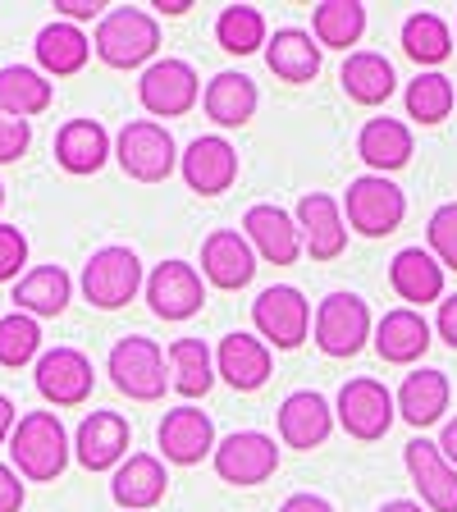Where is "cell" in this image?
Wrapping results in <instances>:
<instances>
[{
  "label": "cell",
  "instance_id": "cell-1",
  "mask_svg": "<svg viewBox=\"0 0 457 512\" xmlns=\"http://www.w3.org/2000/svg\"><path fill=\"white\" fill-rule=\"evenodd\" d=\"M10 458L23 480H55L69 467V430L55 412H23L10 435Z\"/></svg>",
  "mask_w": 457,
  "mask_h": 512
},
{
  "label": "cell",
  "instance_id": "cell-2",
  "mask_svg": "<svg viewBox=\"0 0 457 512\" xmlns=\"http://www.w3.org/2000/svg\"><path fill=\"white\" fill-rule=\"evenodd\" d=\"M115 160L128 179L138 183H165L179 170V147L174 133L156 119H128L115 138Z\"/></svg>",
  "mask_w": 457,
  "mask_h": 512
},
{
  "label": "cell",
  "instance_id": "cell-3",
  "mask_svg": "<svg viewBox=\"0 0 457 512\" xmlns=\"http://www.w3.org/2000/svg\"><path fill=\"white\" fill-rule=\"evenodd\" d=\"M106 371L119 394L133 403H156V398H165V384H170V362H165L160 343L142 339V334H128L110 348Z\"/></svg>",
  "mask_w": 457,
  "mask_h": 512
},
{
  "label": "cell",
  "instance_id": "cell-4",
  "mask_svg": "<svg viewBox=\"0 0 457 512\" xmlns=\"http://www.w3.org/2000/svg\"><path fill=\"white\" fill-rule=\"evenodd\" d=\"M156 46H160V23L147 10L119 5V10H106V19L96 23L92 51L110 69H138V64H147L156 55Z\"/></svg>",
  "mask_w": 457,
  "mask_h": 512
},
{
  "label": "cell",
  "instance_id": "cell-5",
  "mask_svg": "<svg viewBox=\"0 0 457 512\" xmlns=\"http://www.w3.org/2000/svg\"><path fill=\"white\" fill-rule=\"evenodd\" d=\"M147 284L142 279V261L133 247H101V252L87 256V266H83V298L92 302V307L101 311H119L128 307V302L138 298V288Z\"/></svg>",
  "mask_w": 457,
  "mask_h": 512
},
{
  "label": "cell",
  "instance_id": "cell-6",
  "mask_svg": "<svg viewBox=\"0 0 457 512\" xmlns=\"http://www.w3.org/2000/svg\"><path fill=\"white\" fill-rule=\"evenodd\" d=\"M311 330H316V348L325 357H357L371 339V307H366L357 293L339 288L330 298H320L316 307V320H311Z\"/></svg>",
  "mask_w": 457,
  "mask_h": 512
},
{
  "label": "cell",
  "instance_id": "cell-7",
  "mask_svg": "<svg viewBox=\"0 0 457 512\" xmlns=\"http://www.w3.org/2000/svg\"><path fill=\"white\" fill-rule=\"evenodd\" d=\"M343 215L362 238H389L407 215V197L398 183H389L384 174H362L348 183L343 197Z\"/></svg>",
  "mask_w": 457,
  "mask_h": 512
},
{
  "label": "cell",
  "instance_id": "cell-8",
  "mask_svg": "<svg viewBox=\"0 0 457 512\" xmlns=\"http://www.w3.org/2000/svg\"><path fill=\"white\" fill-rule=\"evenodd\" d=\"M394 416H398V403L394 394L384 389L380 380L371 375H357L339 389V403H334V421L348 430L352 439H362V444H375L394 430Z\"/></svg>",
  "mask_w": 457,
  "mask_h": 512
},
{
  "label": "cell",
  "instance_id": "cell-9",
  "mask_svg": "<svg viewBox=\"0 0 457 512\" xmlns=\"http://www.w3.org/2000/svg\"><path fill=\"white\" fill-rule=\"evenodd\" d=\"M138 101L147 115L156 119H179L188 115L197 101H202V83H197V69L188 60H151L138 78Z\"/></svg>",
  "mask_w": 457,
  "mask_h": 512
},
{
  "label": "cell",
  "instance_id": "cell-10",
  "mask_svg": "<svg viewBox=\"0 0 457 512\" xmlns=\"http://www.w3.org/2000/svg\"><path fill=\"white\" fill-rule=\"evenodd\" d=\"M252 325L261 334V343L275 348H298L311 334V302L302 298V288L293 284H270L261 288V298L252 302Z\"/></svg>",
  "mask_w": 457,
  "mask_h": 512
},
{
  "label": "cell",
  "instance_id": "cell-11",
  "mask_svg": "<svg viewBox=\"0 0 457 512\" xmlns=\"http://www.w3.org/2000/svg\"><path fill=\"white\" fill-rule=\"evenodd\" d=\"M211 462L224 485L247 490V485H261V480H270L279 471V448H275V439L261 435V430H234V435H224L220 444H215Z\"/></svg>",
  "mask_w": 457,
  "mask_h": 512
},
{
  "label": "cell",
  "instance_id": "cell-12",
  "mask_svg": "<svg viewBox=\"0 0 457 512\" xmlns=\"http://www.w3.org/2000/svg\"><path fill=\"white\" fill-rule=\"evenodd\" d=\"M32 384H37V394H42L51 407H83L87 398H92L96 371H92V362H87V352L51 348L37 357Z\"/></svg>",
  "mask_w": 457,
  "mask_h": 512
},
{
  "label": "cell",
  "instance_id": "cell-13",
  "mask_svg": "<svg viewBox=\"0 0 457 512\" xmlns=\"http://www.w3.org/2000/svg\"><path fill=\"white\" fill-rule=\"evenodd\" d=\"M142 293H147L151 311H156L160 320H188V316H197L206 302V284H202V275H197V266H188V261H160L147 275Z\"/></svg>",
  "mask_w": 457,
  "mask_h": 512
},
{
  "label": "cell",
  "instance_id": "cell-14",
  "mask_svg": "<svg viewBox=\"0 0 457 512\" xmlns=\"http://www.w3.org/2000/svg\"><path fill=\"white\" fill-rule=\"evenodd\" d=\"M293 220L302 234V252H311V261H339L348 247V220L330 192H302Z\"/></svg>",
  "mask_w": 457,
  "mask_h": 512
},
{
  "label": "cell",
  "instance_id": "cell-15",
  "mask_svg": "<svg viewBox=\"0 0 457 512\" xmlns=\"http://www.w3.org/2000/svg\"><path fill=\"white\" fill-rule=\"evenodd\" d=\"M183 183H188L197 197H220V192L234 188L238 179V151L220 138V133H206V138H192L188 151L179 156Z\"/></svg>",
  "mask_w": 457,
  "mask_h": 512
},
{
  "label": "cell",
  "instance_id": "cell-16",
  "mask_svg": "<svg viewBox=\"0 0 457 512\" xmlns=\"http://www.w3.org/2000/svg\"><path fill=\"white\" fill-rule=\"evenodd\" d=\"M403 462H407V471H412L421 508L426 512H457V467L439 453V444L412 439V444L403 448Z\"/></svg>",
  "mask_w": 457,
  "mask_h": 512
},
{
  "label": "cell",
  "instance_id": "cell-17",
  "mask_svg": "<svg viewBox=\"0 0 457 512\" xmlns=\"http://www.w3.org/2000/svg\"><path fill=\"white\" fill-rule=\"evenodd\" d=\"M243 238L252 243L256 256H266L270 266H293L302 256V234H298V220L284 211V206H270V202H256L252 211L243 215Z\"/></svg>",
  "mask_w": 457,
  "mask_h": 512
},
{
  "label": "cell",
  "instance_id": "cell-18",
  "mask_svg": "<svg viewBox=\"0 0 457 512\" xmlns=\"http://www.w3.org/2000/svg\"><path fill=\"white\" fill-rule=\"evenodd\" d=\"M156 439H160L165 462H174V467H197L202 458L215 453V421L206 412H197V407H174V412H165Z\"/></svg>",
  "mask_w": 457,
  "mask_h": 512
},
{
  "label": "cell",
  "instance_id": "cell-19",
  "mask_svg": "<svg viewBox=\"0 0 457 512\" xmlns=\"http://www.w3.org/2000/svg\"><path fill=\"white\" fill-rule=\"evenodd\" d=\"M330 430H334V407L316 389H298V394H288L279 403V439L288 448L311 453V448H320L330 439Z\"/></svg>",
  "mask_w": 457,
  "mask_h": 512
},
{
  "label": "cell",
  "instance_id": "cell-20",
  "mask_svg": "<svg viewBox=\"0 0 457 512\" xmlns=\"http://www.w3.org/2000/svg\"><path fill=\"white\" fill-rule=\"evenodd\" d=\"M128 439H133V430H128V421L119 412H87L74 435V458L87 471H110L124 462Z\"/></svg>",
  "mask_w": 457,
  "mask_h": 512
},
{
  "label": "cell",
  "instance_id": "cell-21",
  "mask_svg": "<svg viewBox=\"0 0 457 512\" xmlns=\"http://www.w3.org/2000/svg\"><path fill=\"white\" fill-rule=\"evenodd\" d=\"M256 275V252L243 238V229H215L202 243V279H211L215 288H247Z\"/></svg>",
  "mask_w": 457,
  "mask_h": 512
},
{
  "label": "cell",
  "instance_id": "cell-22",
  "mask_svg": "<svg viewBox=\"0 0 457 512\" xmlns=\"http://www.w3.org/2000/svg\"><path fill=\"white\" fill-rule=\"evenodd\" d=\"M215 375H224L238 394H256L270 380V348L243 330L224 334L220 348H215Z\"/></svg>",
  "mask_w": 457,
  "mask_h": 512
},
{
  "label": "cell",
  "instance_id": "cell-23",
  "mask_svg": "<svg viewBox=\"0 0 457 512\" xmlns=\"http://www.w3.org/2000/svg\"><path fill=\"white\" fill-rule=\"evenodd\" d=\"M170 490V476H165V462L151 458V453H133L115 467V480H110V494L124 512H147L156 508Z\"/></svg>",
  "mask_w": 457,
  "mask_h": 512
},
{
  "label": "cell",
  "instance_id": "cell-24",
  "mask_svg": "<svg viewBox=\"0 0 457 512\" xmlns=\"http://www.w3.org/2000/svg\"><path fill=\"white\" fill-rule=\"evenodd\" d=\"M389 284L403 302L416 307H426V302H439L444 298V266H439L435 256L426 247H403V252L389 261Z\"/></svg>",
  "mask_w": 457,
  "mask_h": 512
},
{
  "label": "cell",
  "instance_id": "cell-25",
  "mask_svg": "<svg viewBox=\"0 0 457 512\" xmlns=\"http://www.w3.org/2000/svg\"><path fill=\"white\" fill-rule=\"evenodd\" d=\"M398 416H403L407 426L426 430L435 426V421H444L448 412V375L435 371V366H421V371H412L403 384H398Z\"/></svg>",
  "mask_w": 457,
  "mask_h": 512
},
{
  "label": "cell",
  "instance_id": "cell-26",
  "mask_svg": "<svg viewBox=\"0 0 457 512\" xmlns=\"http://www.w3.org/2000/svg\"><path fill=\"white\" fill-rule=\"evenodd\" d=\"M426 348H430V325L421 311L398 307L380 316V325H375V352H380L384 362L412 366L416 357H426Z\"/></svg>",
  "mask_w": 457,
  "mask_h": 512
},
{
  "label": "cell",
  "instance_id": "cell-27",
  "mask_svg": "<svg viewBox=\"0 0 457 512\" xmlns=\"http://www.w3.org/2000/svg\"><path fill=\"white\" fill-rule=\"evenodd\" d=\"M357 156L371 165V174H394L412 160V128L403 119H366L357 133Z\"/></svg>",
  "mask_w": 457,
  "mask_h": 512
},
{
  "label": "cell",
  "instance_id": "cell-28",
  "mask_svg": "<svg viewBox=\"0 0 457 512\" xmlns=\"http://www.w3.org/2000/svg\"><path fill=\"white\" fill-rule=\"evenodd\" d=\"M55 160L69 174H96L110 160V133L96 119H69L55 133Z\"/></svg>",
  "mask_w": 457,
  "mask_h": 512
},
{
  "label": "cell",
  "instance_id": "cell-29",
  "mask_svg": "<svg viewBox=\"0 0 457 512\" xmlns=\"http://www.w3.org/2000/svg\"><path fill=\"white\" fill-rule=\"evenodd\" d=\"M339 83L357 106H384L394 96L398 78H394V64L384 60L380 51H352L339 69Z\"/></svg>",
  "mask_w": 457,
  "mask_h": 512
},
{
  "label": "cell",
  "instance_id": "cell-30",
  "mask_svg": "<svg viewBox=\"0 0 457 512\" xmlns=\"http://www.w3.org/2000/svg\"><path fill=\"white\" fill-rule=\"evenodd\" d=\"M37 64H42V74H51V78H69V74H78L87 64V55H92V42L83 37V28L78 23H64V19H55V23H46L42 32H37Z\"/></svg>",
  "mask_w": 457,
  "mask_h": 512
},
{
  "label": "cell",
  "instance_id": "cell-31",
  "mask_svg": "<svg viewBox=\"0 0 457 512\" xmlns=\"http://www.w3.org/2000/svg\"><path fill=\"white\" fill-rule=\"evenodd\" d=\"M256 101H261V96H256V83L247 74H234V69L215 74L202 92L206 115H211L220 128H243L247 119L256 115Z\"/></svg>",
  "mask_w": 457,
  "mask_h": 512
},
{
  "label": "cell",
  "instance_id": "cell-32",
  "mask_svg": "<svg viewBox=\"0 0 457 512\" xmlns=\"http://www.w3.org/2000/svg\"><path fill=\"white\" fill-rule=\"evenodd\" d=\"M266 64L270 74L284 78V83H311L320 74V46L302 28H279L266 42Z\"/></svg>",
  "mask_w": 457,
  "mask_h": 512
},
{
  "label": "cell",
  "instance_id": "cell-33",
  "mask_svg": "<svg viewBox=\"0 0 457 512\" xmlns=\"http://www.w3.org/2000/svg\"><path fill=\"white\" fill-rule=\"evenodd\" d=\"M74 298V279L64 275L60 266H37L14 284V302H19L23 316L32 320H46V316H60Z\"/></svg>",
  "mask_w": 457,
  "mask_h": 512
},
{
  "label": "cell",
  "instance_id": "cell-34",
  "mask_svg": "<svg viewBox=\"0 0 457 512\" xmlns=\"http://www.w3.org/2000/svg\"><path fill=\"white\" fill-rule=\"evenodd\" d=\"M55 101V87L46 83V74L28 69V64H5L0 69V115H14V119H32L51 110Z\"/></svg>",
  "mask_w": 457,
  "mask_h": 512
},
{
  "label": "cell",
  "instance_id": "cell-35",
  "mask_svg": "<svg viewBox=\"0 0 457 512\" xmlns=\"http://www.w3.org/2000/svg\"><path fill=\"white\" fill-rule=\"evenodd\" d=\"M366 32V5H357V0H325V5H316L311 10V37H316V46L325 51H348V46L362 42Z\"/></svg>",
  "mask_w": 457,
  "mask_h": 512
},
{
  "label": "cell",
  "instance_id": "cell-36",
  "mask_svg": "<svg viewBox=\"0 0 457 512\" xmlns=\"http://www.w3.org/2000/svg\"><path fill=\"white\" fill-rule=\"evenodd\" d=\"M165 362H170V384L179 389L183 398H206L215 384V352L206 348L202 339H174L170 352H165Z\"/></svg>",
  "mask_w": 457,
  "mask_h": 512
},
{
  "label": "cell",
  "instance_id": "cell-37",
  "mask_svg": "<svg viewBox=\"0 0 457 512\" xmlns=\"http://www.w3.org/2000/svg\"><path fill=\"white\" fill-rule=\"evenodd\" d=\"M403 51H407V60H416L421 69H426V64H444L448 55H453V28L430 10L412 14V19L403 23Z\"/></svg>",
  "mask_w": 457,
  "mask_h": 512
},
{
  "label": "cell",
  "instance_id": "cell-38",
  "mask_svg": "<svg viewBox=\"0 0 457 512\" xmlns=\"http://www.w3.org/2000/svg\"><path fill=\"white\" fill-rule=\"evenodd\" d=\"M215 42H220L229 55L261 51V46L270 42L266 14L256 10V5H229V10H220V19H215Z\"/></svg>",
  "mask_w": 457,
  "mask_h": 512
},
{
  "label": "cell",
  "instance_id": "cell-39",
  "mask_svg": "<svg viewBox=\"0 0 457 512\" xmlns=\"http://www.w3.org/2000/svg\"><path fill=\"white\" fill-rule=\"evenodd\" d=\"M407 115L416 119V124H444L448 119V110H453V101H457V92H453V78H444V74H416L412 83H407Z\"/></svg>",
  "mask_w": 457,
  "mask_h": 512
},
{
  "label": "cell",
  "instance_id": "cell-40",
  "mask_svg": "<svg viewBox=\"0 0 457 512\" xmlns=\"http://www.w3.org/2000/svg\"><path fill=\"white\" fill-rule=\"evenodd\" d=\"M37 352H42V325L23 311H10V316H0V366H19L37 362Z\"/></svg>",
  "mask_w": 457,
  "mask_h": 512
},
{
  "label": "cell",
  "instance_id": "cell-41",
  "mask_svg": "<svg viewBox=\"0 0 457 512\" xmlns=\"http://www.w3.org/2000/svg\"><path fill=\"white\" fill-rule=\"evenodd\" d=\"M430 238V256H435L444 270H457V202H444L426 224Z\"/></svg>",
  "mask_w": 457,
  "mask_h": 512
},
{
  "label": "cell",
  "instance_id": "cell-42",
  "mask_svg": "<svg viewBox=\"0 0 457 512\" xmlns=\"http://www.w3.org/2000/svg\"><path fill=\"white\" fill-rule=\"evenodd\" d=\"M19 266H28V238L14 224H0V284L19 279Z\"/></svg>",
  "mask_w": 457,
  "mask_h": 512
},
{
  "label": "cell",
  "instance_id": "cell-43",
  "mask_svg": "<svg viewBox=\"0 0 457 512\" xmlns=\"http://www.w3.org/2000/svg\"><path fill=\"white\" fill-rule=\"evenodd\" d=\"M28 147H32V124H28V119L0 115V165L19 160Z\"/></svg>",
  "mask_w": 457,
  "mask_h": 512
},
{
  "label": "cell",
  "instance_id": "cell-44",
  "mask_svg": "<svg viewBox=\"0 0 457 512\" xmlns=\"http://www.w3.org/2000/svg\"><path fill=\"white\" fill-rule=\"evenodd\" d=\"M55 10L64 14V23H83V19H106V0H55Z\"/></svg>",
  "mask_w": 457,
  "mask_h": 512
},
{
  "label": "cell",
  "instance_id": "cell-45",
  "mask_svg": "<svg viewBox=\"0 0 457 512\" xmlns=\"http://www.w3.org/2000/svg\"><path fill=\"white\" fill-rule=\"evenodd\" d=\"M23 508V480L14 467L0 462V512H19Z\"/></svg>",
  "mask_w": 457,
  "mask_h": 512
},
{
  "label": "cell",
  "instance_id": "cell-46",
  "mask_svg": "<svg viewBox=\"0 0 457 512\" xmlns=\"http://www.w3.org/2000/svg\"><path fill=\"white\" fill-rule=\"evenodd\" d=\"M435 330H439V339H444L448 348L457 352V293H453V298L439 302V320H435Z\"/></svg>",
  "mask_w": 457,
  "mask_h": 512
},
{
  "label": "cell",
  "instance_id": "cell-47",
  "mask_svg": "<svg viewBox=\"0 0 457 512\" xmlns=\"http://www.w3.org/2000/svg\"><path fill=\"white\" fill-rule=\"evenodd\" d=\"M279 512H334V503L320 499V494H293V499H284Z\"/></svg>",
  "mask_w": 457,
  "mask_h": 512
},
{
  "label": "cell",
  "instance_id": "cell-48",
  "mask_svg": "<svg viewBox=\"0 0 457 512\" xmlns=\"http://www.w3.org/2000/svg\"><path fill=\"white\" fill-rule=\"evenodd\" d=\"M439 453H444V458L457 467V416H453V421H444V430H439Z\"/></svg>",
  "mask_w": 457,
  "mask_h": 512
},
{
  "label": "cell",
  "instance_id": "cell-49",
  "mask_svg": "<svg viewBox=\"0 0 457 512\" xmlns=\"http://www.w3.org/2000/svg\"><path fill=\"white\" fill-rule=\"evenodd\" d=\"M14 426H19V412H14V403L5 394H0V444L14 435Z\"/></svg>",
  "mask_w": 457,
  "mask_h": 512
},
{
  "label": "cell",
  "instance_id": "cell-50",
  "mask_svg": "<svg viewBox=\"0 0 457 512\" xmlns=\"http://www.w3.org/2000/svg\"><path fill=\"white\" fill-rule=\"evenodd\" d=\"M151 10H160V14H170V19H179V14L192 10V0H156Z\"/></svg>",
  "mask_w": 457,
  "mask_h": 512
},
{
  "label": "cell",
  "instance_id": "cell-51",
  "mask_svg": "<svg viewBox=\"0 0 457 512\" xmlns=\"http://www.w3.org/2000/svg\"><path fill=\"white\" fill-rule=\"evenodd\" d=\"M380 512H426V508H421V503H416V499H389Z\"/></svg>",
  "mask_w": 457,
  "mask_h": 512
},
{
  "label": "cell",
  "instance_id": "cell-52",
  "mask_svg": "<svg viewBox=\"0 0 457 512\" xmlns=\"http://www.w3.org/2000/svg\"><path fill=\"white\" fill-rule=\"evenodd\" d=\"M0 206H5V188H0Z\"/></svg>",
  "mask_w": 457,
  "mask_h": 512
}]
</instances>
